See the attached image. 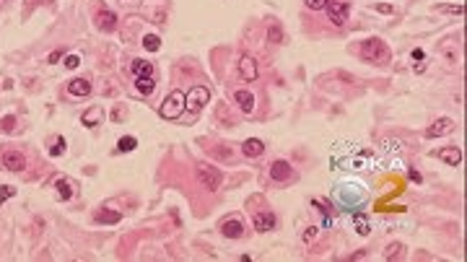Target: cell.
Masks as SVG:
<instances>
[{"mask_svg": "<svg viewBox=\"0 0 467 262\" xmlns=\"http://www.w3.org/2000/svg\"><path fill=\"white\" fill-rule=\"evenodd\" d=\"M413 60H423V50H413Z\"/></svg>", "mask_w": 467, "mask_h": 262, "instance_id": "37", "label": "cell"}, {"mask_svg": "<svg viewBox=\"0 0 467 262\" xmlns=\"http://www.w3.org/2000/svg\"><path fill=\"white\" fill-rule=\"evenodd\" d=\"M60 58H63V52L58 50V52H52V55H50V58H47V63H58Z\"/></svg>", "mask_w": 467, "mask_h": 262, "instance_id": "36", "label": "cell"}, {"mask_svg": "<svg viewBox=\"0 0 467 262\" xmlns=\"http://www.w3.org/2000/svg\"><path fill=\"white\" fill-rule=\"evenodd\" d=\"M16 195V187H10V185H0V205H3L8 197H13Z\"/></svg>", "mask_w": 467, "mask_h": 262, "instance_id": "29", "label": "cell"}, {"mask_svg": "<svg viewBox=\"0 0 467 262\" xmlns=\"http://www.w3.org/2000/svg\"><path fill=\"white\" fill-rule=\"evenodd\" d=\"M234 101L239 104V109H242L244 115H252L255 112V94L249 88H236L234 91Z\"/></svg>", "mask_w": 467, "mask_h": 262, "instance_id": "8", "label": "cell"}, {"mask_svg": "<svg viewBox=\"0 0 467 262\" xmlns=\"http://www.w3.org/2000/svg\"><path fill=\"white\" fill-rule=\"evenodd\" d=\"M361 58L366 63H377V65H387L392 60V52L390 47L379 39V37H371L366 42H361Z\"/></svg>", "mask_w": 467, "mask_h": 262, "instance_id": "1", "label": "cell"}, {"mask_svg": "<svg viewBox=\"0 0 467 262\" xmlns=\"http://www.w3.org/2000/svg\"><path fill=\"white\" fill-rule=\"evenodd\" d=\"M267 39H270L272 44H280V42H283V29H280L278 24H272V26L267 29Z\"/></svg>", "mask_w": 467, "mask_h": 262, "instance_id": "25", "label": "cell"}, {"mask_svg": "<svg viewBox=\"0 0 467 262\" xmlns=\"http://www.w3.org/2000/svg\"><path fill=\"white\" fill-rule=\"evenodd\" d=\"M60 153H65V138H55V143H52V148H50V156L58 158Z\"/></svg>", "mask_w": 467, "mask_h": 262, "instance_id": "26", "label": "cell"}, {"mask_svg": "<svg viewBox=\"0 0 467 262\" xmlns=\"http://www.w3.org/2000/svg\"><path fill=\"white\" fill-rule=\"evenodd\" d=\"M221 172L215 166H208V164H202V166H198V182H200V187H205L208 192H215L221 187Z\"/></svg>", "mask_w": 467, "mask_h": 262, "instance_id": "3", "label": "cell"}, {"mask_svg": "<svg viewBox=\"0 0 467 262\" xmlns=\"http://www.w3.org/2000/svg\"><path fill=\"white\" fill-rule=\"evenodd\" d=\"M242 153H244L247 158H257V156L265 153V143L260 140V138H249V140H244V145H242Z\"/></svg>", "mask_w": 467, "mask_h": 262, "instance_id": "16", "label": "cell"}, {"mask_svg": "<svg viewBox=\"0 0 467 262\" xmlns=\"http://www.w3.org/2000/svg\"><path fill=\"white\" fill-rule=\"evenodd\" d=\"M452 130H454V120L441 117V120H436L434 125L426 128V138H441V135H449Z\"/></svg>", "mask_w": 467, "mask_h": 262, "instance_id": "9", "label": "cell"}, {"mask_svg": "<svg viewBox=\"0 0 467 262\" xmlns=\"http://www.w3.org/2000/svg\"><path fill=\"white\" fill-rule=\"evenodd\" d=\"M0 161H3V169H8V172H24L26 166V158L21 151H5Z\"/></svg>", "mask_w": 467, "mask_h": 262, "instance_id": "7", "label": "cell"}, {"mask_svg": "<svg viewBox=\"0 0 467 262\" xmlns=\"http://www.w3.org/2000/svg\"><path fill=\"white\" fill-rule=\"evenodd\" d=\"M94 221L96 223H120L122 221V213H117V210H96L94 213Z\"/></svg>", "mask_w": 467, "mask_h": 262, "instance_id": "20", "label": "cell"}, {"mask_svg": "<svg viewBox=\"0 0 467 262\" xmlns=\"http://www.w3.org/2000/svg\"><path fill=\"white\" fill-rule=\"evenodd\" d=\"M73 187H75V182L67 179V177L55 179V195H58L60 200H70L73 197Z\"/></svg>", "mask_w": 467, "mask_h": 262, "instance_id": "14", "label": "cell"}, {"mask_svg": "<svg viewBox=\"0 0 467 262\" xmlns=\"http://www.w3.org/2000/svg\"><path fill=\"white\" fill-rule=\"evenodd\" d=\"M67 94L73 96H88L91 94V83L86 78H73V81H67Z\"/></svg>", "mask_w": 467, "mask_h": 262, "instance_id": "17", "label": "cell"}, {"mask_svg": "<svg viewBox=\"0 0 467 262\" xmlns=\"http://www.w3.org/2000/svg\"><path fill=\"white\" fill-rule=\"evenodd\" d=\"M270 179L272 182H291L293 179V169L288 161H283V158H278V161H272L270 164Z\"/></svg>", "mask_w": 467, "mask_h": 262, "instance_id": "6", "label": "cell"}, {"mask_svg": "<svg viewBox=\"0 0 467 262\" xmlns=\"http://www.w3.org/2000/svg\"><path fill=\"white\" fill-rule=\"evenodd\" d=\"M374 8H377L379 13H395V8H392L390 3H379V5H374Z\"/></svg>", "mask_w": 467, "mask_h": 262, "instance_id": "34", "label": "cell"}, {"mask_svg": "<svg viewBox=\"0 0 467 262\" xmlns=\"http://www.w3.org/2000/svg\"><path fill=\"white\" fill-rule=\"evenodd\" d=\"M130 70L135 73V78H140V75H153V63H148V60H133Z\"/></svg>", "mask_w": 467, "mask_h": 262, "instance_id": "21", "label": "cell"}, {"mask_svg": "<svg viewBox=\"0 0 467 262\" xmlns=\"http://www.w3.org/2000/svg\"><path fill=\"white\" fill-rule=\"evenodd\" d=\"M252 223H255V229H257L260 234H265V231H270L272 226H275V215L267 213V210H260V213H255Z\"/></svg>", "mask_w": 467, "mask_h": 262, "instance_id": "13", "label": "cell"}, {"mask_svg": "<svg viewBox=\"0 0 467 262\" xmlns=\"http://www.w3.org/2000/svg\"><path fill=\"white\" fill-rule=\"evenodd\" d=\"M13 128H16V117L13 115H5L3 120H0V130H3V132H10Z\"/></svg>", "mask_w": 467, "mask_h": 262, "instance_id": "27", "label": "cell"}, {"mask_svg": "<svg viewBox=\"0 0 467 262\" xmlns=\"http://www.w3.org/2000/svg\"><path fill=\"white\" fill-rule=\"evenodd\" d=\"M314 236H317V226H309V229L304 231V242H312Z\"/></svg>", "mask_w": 467, "mask_h": 262, "instance_id": "35", "label": "cell"}, {"mask_svg": "<svg viewBox=\"0 0 467 262\" xmlns=\"http://www.w3.org/2000/svg\"><path fill=\"white\" fill-rule=\"evenodd\" d=\"M135 88H138V94L151 96L153 88H156V78H153V75H140L138 81H135Z\"/></svg>", "mask_w": 467, "mask_h": 262, "instance_id": "19", "label": "cell"}, {"mask_svg": "<svg viewBox=\"0 0 467 262\" xmlns=\"http://www.w3.org/2000/svg\"><path fill=\"white\" fill-rule=\"evenodd\" d=\"M436 10H441V13H457V16H462V5H436Z\"/></svg>", "mask_w": 467, "mask_h": 262, "instance_id": "30", "label": "cell"}, {"mask_svg": "<svg viewBox=\"0 0 467 262\" xmlns=\"http://www.w3.org/2000/svg\"><path fill=\"white\" fill-rule=\"evenodd\" d=\"M135 145H138V140H135L133 135H125V138H120V143H117V151L130 153V151H135Z\"/></svg>", "mask_w": 467, "mask_h": 262, "instance_id": "23", "label": "cell"}, {"mask_svg": "<svg viewBox=\"0 0 467 262\" xmlns=\"http://www.w3.org/2000/svg\"><path fill=\"white\" fill-rule=\"evenodd\" d=\"M221 234L226 239H239V236H244V223L239 218H229V221L221 223Z\"/></svg>", "mask_w": 467, "mask_h": 262, "instance_id": "12", "label": "cell"}, {"mask_svg": "<svg viewBox=\"0 0 467 262\" xmlns=\"http://www.w3.org/2000/svg\"><path fill=\"white\" fill-rule=\"evenodd\" d=\"M436 158L447 161L449 166H460L462 164V151H460L457 145H447V148H439V151H436Z\"/></svg>", "mask_w": 467, "mask_h": 262, "instance_id": "11", "label": "cell"}, {"mask_svg": "<svg viewBox=\"0 0 467 262\" xmlns=\"http://www.w3.org/2000/svg\"><path fill=\"white\" fill-rule=\"evenodd\" d=\"M96 26L101 29V31H115L117 29V16L112 13V10H99L96 13Z\"/></svg>", "mask_w": 467, "mask_h": 262, "instance_id": "15", "label": "cell"}, {"mask_svg": "<svg viewBox=\"0 0 467 262\" xmlns=\"http://www.w3.org/2000/svg\"><path fill=\"white\" fill-rule=\"evenodd\" d=\"M257 63H255V58H249V55H242L239 58V75L244 78V81H255L257 78Z\"/></svg>", "mask_w": 467, "mask_h": 262, "instance_id": "10", "label": "cell"}, {"mask_svg": "<svg viewBox=\"0 0 467 262\" xmlns=\"http://www.w3.org/2000/svg\"><path fill=\"white\" fill-rule=\"evenodd\" d=\"M208 99H210V91L205 88V86H192V88L187 91V104H185V109L200 112L205 104H208Z\"/></svg>", "mask_w": 467, "mask_h": 262, "instance_id": "4", "label": "cell"}, {"mask_svg": "<svg viewBox=\"0 0 467 262\" xmlns=\"http://www.w3.org/2000/svg\"><path fill=\"white\" fill-rule=\"evenodd\" d=\"M101 117H104V109H101L99 104H94V107H91V109H86L83 112V117H81V122L86 125V128H96V125H99V120Z\"/></svg>", "mask_w": 467, "mask_h": 262, "instance_id": "18", "label": "cell"}, {"mask_svg": "<svg viewBox=\"0 0 467 262\" xmlns=\"http://www.w3.org/2000/svg\"><path fill=\"white\" fill-rule=\"evenodd\" d=\"M387 260H400L402 257V244H390V249H387Z\"/></svg>", "mask_w": 467, "mask_h": 262, "instance_id": "28", "label": "cell"}, {"mask_svg": "<svg viewBox=\"0 0 467 262\" xmlns=\"http://www.w3.org/2000/svg\"><path fill=\"white\" fill-rule=\"evenodd\" d=\"M304 3H306V8H312V10H322L330 0H304Z\"/></svg>", "mask_w": 467, "mask_h": 262, "instance_id": "32", "label": "cell"}, {"mask_svg": "<svg viewBox=\"0 0 467 262\" xmlns=\"http://www.w3.org/2000/svg\"><path fill=\"white\" fill-rule=\"evenodd\" d=\"M325 8H327V16H330V21H333L335 26H343L345 21H348L350 5H348V3H343V0H333V3H327Z\"/></svg>", "mask_w": 467, "mask_h": 262, "instance_id": "5", "label": "cell"}, {"mask_svg": "<svg viewBox=\"0 0 467 262\" xmlns=\"http://www.w3.org/2000/svg\"><path fill=\"white\" fill-rule=\"evenodd\" d=\"M353 226H356V231L361 234V236H366L369 231H371V223H369V218L363 213H353Z\"/></svg>", "mask_w": 467, "mask_h": 262, "instance_id": "22", "label": "cell"}, {"mask_svg": "<svg viewBox=\"0 0 467 262\" xmlns=\"http://www.w3.org/2000/svg\"><path fill=\"white\" fill-rule=\"evenodd\" d=\"M185 104H187V94L177 88L164 99V104L158 107V115H161L164 120H177V117L185 115Z\"/></svg>", "mask_w": 467, "mask_h": 262, "instance_id": "2", "label": "cell"}, {"mask_svg": "<svg viewBox=\"0 0 467 262\" xmlns=\"http://www.w3.org/2000/svg\"><path fill=\"white\" fill-rule=\"evenodd\" d=\"M78 65H81V58H78V55H67V58H65V67H67V70H73V67H78Z\"/></svg>", "mask_w": 467, "mask_h": 262, "instance_id": "33", "label": "cell"}, {"mask_svg": "<svg viewBox=\"0 0 467 262\" xmlns=\"http://www.w3.org/2000/svg\"><path fill=\"white\" fill-rule=\"evenodd\" d=\"M312 202H314V205H320V210H322V213L327 215V218H330V210H333V208H330V202H327L325 197H314Z\"/></svg>", "mask_w": 467, "mask_h": 262, "instance_id": "31", "label": "cell"}, {"mask_svg": "<svg viewBox=\"0 0 467 262\" xmlns=\"http://www.w3.org/2000/svg\"><path fill=\"white\" fill-rule=\"evenodd\" d=\"M143 47L151 50V52H156L158 47H161V39H158V34H145V37H143Z\"/></svg>", "mask_w": 467, "mask_h": 262, "instance_id": "24", "label": "cell"}]
</instances>
